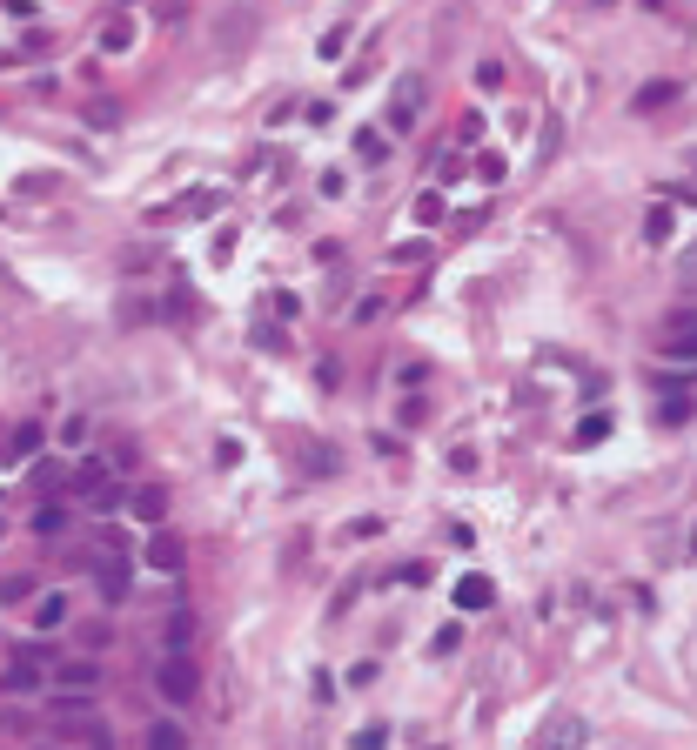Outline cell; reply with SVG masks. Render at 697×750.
<instances>
[{
  "label": "cell",
  "instance_id": "obj_1",
  "mask_svg": "<svg viewBox=\"0 0 697 750\" xmlns=\"http://www.w3.org/2000/svg\"><path fill=\"white\" fill-rule=\"evenodd\" d=\"M88 563H94V583H101V603H128V556H121V536H108Z\"/></svg>",
  "mask_w": 697,
  "mask_h": 750
},
{
  "label": "cell",
  "instance_id": "obj_2",
  "mask_svg": "<svg viewBox=\"0 0 697 750\" xmlns=\"http://www.w3.org/2000/svg\"><path fill=\"white\" fill-rule=\"evenodd\" d=\"M155 690H161V704H195L202 677H195V663H188V657H168L155 670Z\"/></svg>",
  "mask_w": 697,
  "mask_h": 750
},
{
  "label": "cell",
  "instance_id": "obj_3",
  "mask_svg": "<svg viewBox=\"0 0 697 750\" xmlns=\"http://www.w3.org/2000/svg\"><path fill=\"white\" fill-rule=\"evenodd\" d=\"M416 114H423V81L409 74L403 88H396V101H389V128H396V134H409V128H416Z\"/></svg>",
  "mask_w": 697,
  "mask_h": 750
},
{
  "label": "cell",
  "instance_id": "obj_4",
  "mask_svg": "<svg viewBox=\"0 0 697 750\" xmlns=\"http://www.w3.org/2000/svg\"><path fill=\"white\" fill-rule=\"evenodd\" d=\"M537 750H584V717H570V710H563V717H550V724H543V737H537Z\"/></svg>",
  "mask_w": 697,
  "mask_h": 750
},
{
  "label": "cell",
  "instance_id": "obj_5",
  "mask_svg": "<svg viewBox=\"0 0 697 750\" xmlns=\"http://www.w3.org/2000/svg\"><path fill=\"white\" fill-rule=\"evenodd\" d=\"M664 355H671V362H697V315H671V329H664Z\"/></svg>",
  "mask_w": 697,
  "mask_h": 750
},
{
  "label": "cell",
  "instance_id": "obj_6",
  "mask_svg": "<svg viewBox=\"0 0 697 750\" xmlns=\"http://www.w3.org/2000/svg\"><path fill=\"white\" fill-rule=\"evenodd\" d=\"M141 556H148V570H161V576H175L181 563H188V556H181V543H175V536H161V530L141 543Z\"/></svg>",
  "mask_w": 697,
  "mask_h": 750
},
{
  "label": "cell",
  "instance_id": "obj_7",
  "mask_svg": "<svg viewBox=\"0 0 697 750\" xmlns=\"http://www.w3.org/2000/svg\"><path fill=\"white\" fill-rule=\"evenodd\" d=\"M450 596H456V610H490V603H496V583H490V576H463Z\"/></svg>",
  "mask_w": 697,
  "mask_h": 750
},
{
  "label": "cell",
  "instance_id": "obj_8",
  "mask_svg": "<svg viewBox=\"0 0 697 750\" xmlns=\"http://www.w3.org/2000/svg\"><path fill=\"white\" fill-rule=\"evenodd\" d=\"M61 623H68V596H61V590L34 596V630H61Z\"/></svg>",
  "mask_w": 697,
  "mask_h": 750
},
{
  "label": "cell",
  "instance_id": "obj_9",
  "mask_svg": "<svg viewBox=\"0 0 697 750\" xmlns=\"http://www.w3.org/2000/svg\"><path fill=\"white\" fill-rule=\"evenodd\" d=\"M135 516H141V523H161V516H168V489H161V483L135 489Z\"/></svg>",
  "mask_w": 697,
  "mask_h": 750
},
{
  "label": "cell",
  "instance_id": "obj_10",
  "mask_svg": "<svg viewBox=\"0 0 697 750\" xmlns=\"http://www.w3.org/2000/svg\"><path fill=\"white\" fill-rule=\"evenodd\" d=\"M0 684H7V697H21V690L34 697V690H41V670H34V657H27V663H14V670H7Z\"/></svg>",
  "mask_w": 697,
  "mask_h": 750
},
{
  "label": "cell",
  "instance_id": "obj_11",
  "mask_svg": "<svg viewBox=\"0 0 697 750\" xmlns=\"http://www.w3.org/2000/svg\"><path fill=\"white\" fill-rule=\"evenodd\" d=\"M135 47V21H108L101 27V54H128Z\"/></svg>",
  "mask_w": 697,
  "mask_h": 750
},
{
  "label": "cell",
  "instance_id": "obj_12",
  "mask_svg": "<svg viewBox=\"0 0 697 750\" xmlns=\"http://www.w3.org/2000/svg\"><path fill=\"white\" fill-rule=\"evenodd\" d=\"M664 101H677V81H651V88H637V114L664 108Z\"/></svg>",
  "mask_w": 697,
  "mask_h": 750
},
{
  "label": "cell",
  "instance_id": "obj_13",
  "mask_svg": "<svg viewBox=\"0 0 697 750\" xmlns=\"http://www.w3.org/2000/svg\"><path fill=\"white\" fill-rule=\"evenodd\" d=\"M148 750H188V730L181 724H155L148 730Z\"/></svg>",
  "mask_w": 697,
  "mask_h": 750
},
{
  "label": "cell",
  "instance_id": "obj_14",
  "mask_svg": "<svg viewBox=\"0 0 697 750\" xmlns=\"http://www.w3.org/2000/svg\"><path fill=\"white\" fill-rule=\"evenodd\" d=\"M604 436H610V422L597 416V409H590V416L577 422V449H590V442H604Z\"/></svg>",
  "mask_w": 697,
  "mask_h": 750
},
{
  "label": "cell",
  "instance_id": "obj_15",
  "mask_svg": "<svg viewBox=\"0 0 697 750\" xmlns=\"http://www.w3.org/2000/svg\"><path fill=\"white\" fill-rule=\"evenodd\" d=\"M7 449H14V456H34V449H41V422H21V429H14V442H7Z\"/></svg>",
  "mask_w": 697,
  "mask_h": 750
},
{
  "label": "cell",
  "instance_id": "obj_16",
  "mask_svg": "<svg viewBox=\"0 0 697 750\" xmlns=\"http://www.w3.org/2000/svg\"><path fill=\"white\" fill-rule=\"evenodd\" d=\"M54 436L68 442V449H81V442H88V416H68V422H61V429H54Z\"/></svg>",
  "mask_w": 697,
  "mask_h": 750
},
{
  "label": "cell",
  "instance_id": "obj_17",
  "mask_svg": "<svg viewBox=\"0 0 697 750\" xmlns=\"http://www.w3.org/2000/svg\"><path fill=\"white\" fill-rule=\"evenodd\" d=\"M389 744V724H362L356 730V750H383Z\"/></svg>",
  "mask_w": 697,
  "mask_h": 750
},
{
  "label": "cell",
  "instance_id": "obj_18",
  "mask_svg": "<svg viewBox=\"0 0 697 750\" xmlns=\"http://www.w3.org/2000/svg\"><path fill=\"white\" fill-rule=\"evenodd\" d=\"M356 155H362V161H383V134L362 128V134H356Z\"/></svg>",
  "mask_w": 697,
  "mask_h": 750
},
{
  "label": "cell",
  "instance_id": "obj_19",
  "mask_svg": "<svg viewBox=\"0 0 697 750\" xmlns=\"http://www.w3.org/2000/svg\"><path fill=\"white\" fill-rule=\"evenodd\" d=\"M657 416H664V422H684V416H691V396H684V389H677V396H664V409H657Z\"/></svg>",
  "mask_w": 697,
  "mask_h": 750
},
{
  "label": "cell",
  "instance_id": "obj_20",
  "mask_svg": "<svg viewBox=\"0 0 697 750\" xmlns=\"http://www.w3.org/2000/svg\"><path fill=\"white\" fill-rule=\"evenodd\" d=\"M188 637H195V617H175V623H168V643H175V657L188 650Z\"/></svg>",
  "mask_w": 697,
  "mask_h": 750
},
{
  "label": "cell",
  "instance_id": "obj_21",
  "mask_svg": "<svg viewBox=\"0 0 697 750\" xmlns=\"http://www.w3.org/2000/svg\"><path fill=\"white\" fill-rule=\"evenodd\" d=\"M61 684H74V690L94 684V663H61Z\"/></svg>",
  "mask_w": 697,
  "mask_h": 750
},
{
  "label": "cell",
  "instance_id": "obj_22",
  "mask_svg": "<svg viewBox=\"0 0 697 750\" xmlns=\"http://www.w3.org/2000/svg\"><path fill=\"white\" fill-rule=\"evenodd\" d=\"M0 543H7V523H0Z\"/></svg>",
  "mask_w": 697,
  "mask_h": 750
}]
</instances>
